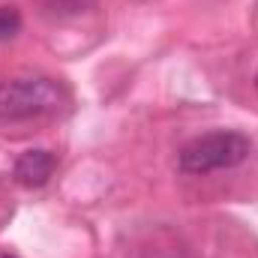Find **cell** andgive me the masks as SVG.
<instances>
[{
    "instance_id": "277c9868",
    "label": "cell",
    "mask_w": 258,
    "mask_h": 258,
    "mask_svg": "<svg viewBox=\"0 0 258 258\" xmlns=\"http://www.w3.org/2000/svg\"><path fill=\"white\" fill-rule=\"evenodd\" d=\"M39 6L54 18H72L93 6V0H39Z\"/></svg>"
},
{
    "instance_id": "3957f363",
    "label": "cell",
    "mask_w": 258,
    "mask_h": 258,
    "mask_svg": "<svg viewBox=\"0 0 258 258\" xmlns=\"http://www.w3.org/2000/svg\"><path fill=\"white\" fill-rule=\"evenodd\" d=\"M54 168H57V156L51 150H39L36 147V150H24L15 159L12 177H15V183H21L27 189H39V186H45L51 180Z\"/></svg>"
},
{
    "instance_id": "7a4b0ae2",
    "label": "cell",
    "mask_w": 258,
    "mask_h": 258,
    "mask_svg": "<svg viewBox=\"0 0 258 258\" xmlns=\"http://www.w3.org/2000/svg\"><path fill=\"white\" fill-rule=\"evenodd\" d=\"M249 150H252V141L243 132H231V129L207 132V135L192 138L180 150L177 165H180L183 174H210V171H219V168L240 165L249 156Z\"/></svg>"
},
{
    "instance_id": "6da1fadb",
    "label": "cell",
    "mask_w": 258,
    "mask_h": 258,
    "mask_svg": "<svg viewBox=\"0 0 258 258\" xmlns=\"http://www.w3.org/2000/svg\"><path fill=\"white\" fill-rule=\"evenodd\" d=\"M66 102V87L48 75L9 78L0 84V120H33L60 111Z\"/></svg>"
},
{
    "instance_id": "8992f818",
    "label": "cell",
    "mask_w": 258,
    "mask_h": 258,
    "mask_svg": "<svg viewBox=\"0 0 258 258\" xmlns=\"http://www.w3.org/2000/svg\"><path fill=\"white\" fill-rule=\"evenodd\" d=\"M3 258H12V255H3Z\"/></svg>"
},
{
    "instance_id": "52a82bcc",
    "label": "cell",
    "mask_w": 258,
    "mask_h": 258,
    "mask_svg": "<svg viewBox=\"0 0 258 258\" xmlns=\"http://www.w3.org/2000/svg\"><path fill=\"white\" fill-rule=\"evenodd\" d=\"M255 81H258V78H255Z\"/></svg>"
},
{
    "instance_id": "5b68a950",
    "label": "cell",
    "mask_w": 258,
    "mask_h": 258,
    "mask_svg": "<svg viewBox=\"0 0 258 258\" xmlns=\"http://www.w3.org/2000/svg\"><path fill=\"white\" fill-rule=\"evenodd\" d=\"M21 30V12L15 6H0V42H9Z\"/></svg>"
}]
</instances>
